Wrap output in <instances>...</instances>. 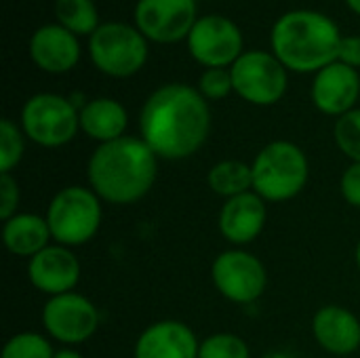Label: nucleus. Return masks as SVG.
<instances>
[{"mask_svg":"<svg viewBox=\"0 0 360 358\" xmlns=\"http://www.w3.org/2000/svg\"><path fill=\"white\" fill-rule=\"evenodd\" d=\"M139 131L158 160H186L209 137V103L190 84H165L146 99L139 114Z\"/></svg>","mask_w":360,"mask_h":358,"instance_id":"f257e3e1","label":"nucleus"},{"mask_svg":"<svg viewBox=\"0 0 360 358\" xmlns=\"http://www.w3.org/2000/svg\"><path fill=\"white\" fill-rule=\"evenodd\" d=\"M158 156L141 137L124 135L101 143L89 158V188L108 205H135L156 184Z\"/></svg>","mask_w":360,"mask_h":358,"instance_id":"f03ea898","label":"nucleus"},{"mask_svg":"<svg viewBox=\"0 0 360 358\" xmlns=\"http://www.w3.org/2000/svg\"><path fill=\"white\" fill-rule=\"evenodd\" d=\"M342 38L331 17L308 8L283 15L270 34L272 53L287 70L300 74H316L338 61Z\"/></svg>","mask_w":360,"mask_h":358,"instance_id":"7ed1b4c3","label":"nucleus"},{"mask_svg":"<svg viewBox=\"0 0 360 358\" xmlns=\"http://www.w3.org/2000/svg\"><path fill=\"white\" fill-rule=\"evenodd\" d=\"M253 192L266 203H285L300 196L310 177L306 152L287 139L266 143L251 162Z\"/></svg>","mask_w":360,"mask_h":358,"instance_id":"20e7f679","label":"nucleus"},{"mask_svg":"<svg viewBox=\"0 0 360 358\" xmlns=\"http://www.w3.org/2000/svg\"><path fill=\"white\" fill-rule=\"evenodd\" d=\"M101 198L84 186L61 188L46 207V224L53 243L63 247H82L91 243L103 222Z\"/></svg>","mask_w":360,"mask_h":358,"instance_id":"39448f33","label":"nucleus"},{"mask_svg":"<svg viewBox=\"0 0 360 358\" xmlns=\"http://www.w3.org/2000/svg\"><path fill=\"white\" fill-rule=\"evenodd\" d=\"M89 55L99 72L112 78H129L148 61V38L129 23L108 21L91 36Z\"/></svg>","mask_w":360,"mask_h":358,"instance_id":"423d86ee","label":"nucleus"},{"mask_svg":"<svg viewBox=\"0 0 360 358\" xmlns=\"http://www.w3.org/2000/svg\"><path fill=\"white\" fill-rule=\"evenodd\" d=\"M80 110L70 97L38 93L23 103L21 131L40 148H61L80 131Z\"/></svg>","mask_w":360,"mask_h":358,"instance_id":"0eeeda50","label":"nucleus"},{"mask_svg":"<svg viewBox=\"0 0 360 358\" xmlns=\"http://www.w3.org/2000/svg\"><path fill=\"white\" fill-rule=\"evenodd\" d=\"M230 72L236 95L253 106H274L285 97L289 89L287 68L278 61L274 53H243L230 68Z\"/></svg>","mask_w":360,"mask_h":358,"instance_id":"6e6552de","label":"nucleus"},{"mask_svg":"<svg viewBox=\"0 0 360 358\" xmlns=\"http://www.w3.org/2000/svg\"><path fill=\"white\" fill-rule=\"evenodd\" d=\"M211 281L221 298L247 306L255 304L266 293L268 270L257 255L234 247L213 260Z\"/></svg>","mask_w":360,"mask_h":358,"instance_id":"1a4fd4ad","label":"nucleus"},{"mask_svg":"<svg viewBox=\"0 0 360 358\" xmlns=\"http://www.w3.org/2000/svg\"><path fill=\"white\" fill-rule=\"evenodd\" d=\"M40 321L46 338L63 344L65 348L89 342L101 325L97 306L76 291L49 298L42 306Z\"/></svg>","mask_w":360,"mask_h":358,"instance_id":"9d476101","label":"nucleus"},{"mask_svg":"<svg viewBox=\"0 0 360 358\" xmlns=\"http://www.w3.org/2000/svg\"><path fill=\"white\" fill-rule=\"evenodd\" d=\"M188 49L205 68H232L243 55V34L232 19L207 15L194 23L188 36Z\"/></svg>","mask_w":360,"mask_h":358,"instance_id":"9b49d317","label":"nucleus"},{"mask_svg":"<svg viewBox=\"0 0 360 358\" xmlns=\"http://www.w3.org/2000/svg\"><path fill=\"white\" fill-rule=\"evenodd\" d=\"M196 21V0H139L135 6L137 30L160 44L188 38Z\"/></svg>","mask_w":360,"mask_h":358,"instance_id":"f8f14e48","label":"nucleus"},{"mask_svg":"<svg viewBox=\"0 0 360 358\" xmlns=\"http://www.w3.org/2000/svg\"><path fill=\"white\" fill-rule=\"evenodd\" d=\"M27 281L40 293L55 298L76 289L82 276V266L70 247L51 243L46 249L27 260Z\"/></svg>","mask_w":360,"mask_h":358,"instance_id":"ddd939ff","label":"nucleus"},{"mask_svg":"<svg viewBox=\"0 0 360 358\" xmlns=\"http://www.w3.org/2000/svg\"><path fill=\"white\" fill-rule=\"evenodd\" d=\"M310 95L319 112L340 118L356 108L360 95L359 72L342 61H333L316 72Z\"/></svg>","mask_w":360,"mask_h":358,"instance_id":"4468645a","label":"nucleus"},{"mask_svg":"<svg viewBox=\"0 0 360 358\" xmlns=\"http://www.w3.org/2000/svg\"><path fill=\"white\" fill-rule=\"evenodd\" d=\"M268 203L257 192H245L240 196L228 198L217 217L219 234L234 247H245L253 243L266 228Z\"/></svg>","mask_w":360,"mask_h":358,"instance_id":"2eb2a0df","label":"nucleus"},{"mask_svg":"<svg viewBox=\"0 0 360 358\" xmlns=\"http://www.w3.org/2000/svg\"><path fill=\"white\" fill-rule=\"evenodd\" d=\"M200 340L181 321H156L146 327L135 346L133 358H198Z\"/></svg>","mask_w":360,"mask_h":358,"instance_id":"dca6fc26","label":"nucleus"},{"mask_svg":"<svg viewBox=\"0 0 360 358\" xmlns=\"http://www.w3.org/2000/svg\"><path fill=\"white\" fill-rule=\"evenodd\" d=\"M312 338L329 354L350 357L360 348L359 317L338 304H327L312 317Z\"/></svg>","mask_w":360,"mask_h":358,"instance_id":"f3484780","label":"nucleus"},{"mask_svg":"<svg viewBox=\"0 0 360 358\" xmlns=\"http://www.w3.org/2000/svg\"><path fill=\"white\" fill-rule=\"evenodd\" d=\"M30 59L49 74H65L80 59L76 34L59 23L38 27L30 38Z\"/></svg>","mask_w":360,"mask_h":358,"instance_id":"a211bd4d","label":"nucleus"},{"mask_svg":"<svg viewBox=\"0 0 360 358\" xmlns=\"http://www.w3.org/2000/svg\"><path fill=\"white\" fill-rule=\"evenodd\" d=\"M80 131L93 141L110 143L124 137L129 127L127 108L110 97H97L80 106Z\"/></svg>","mask_w":360,"mask_h":358,"instance_id":"6ab92c4d","label":"nucleus"},{"mask_svg":"<svg viewBox=\"0 0 360 358\" xmlns=\"http://www.w3.org/2000/svg\"><path fill=\"white\" fill-rule=\"evenodd\" d=\"M51 228L44 215L36 213H17L2 224V243L11 255L34 257L51 245Z\"/></svg>","mask_w":360,"mask_h":358,"instance_id":"aec40b11","label":"nucleus"},{"mask_svg":"<svg viewBox=\"0 0 360 358\" xmlns=\"http://www.w3.org/2000/svg\"><path fill=\"white\" fill-rule=\"evenodd\" d=\"M207 184L213 194H217L226 200L240 196L245 192H251L253 190L251 165H247L243 160H232V158L219 160L209 169Z\"/></svg>","mask_w":360,"mask_h":358,"instance_id":"412c9836","label":"nucleus"},{"mask_svg":"<svg viewBox=\"0 0 360 358\" xmlns=\"http://www.w3.org/2000/svg\"><path fill=\"white\" fill-rule=\"evenodd\" d=\"M55 15L59 25L70 30L72 34H89L93 36L99 23V13L93 0H57Z\"/></svg>","mask_w":360,"mask_h":358,"instance_id":"4be33fe9","label":"nucleus"},{"mask_svg":"<svg viewBox=\"0 0 360 358\" xmlns=\"http://www.w3.org/2000/svg\"><path fill=\"white\" fill-rule=\"evenodd\" d=\"M0 358H55V350L46 335L21 331L4 342Z\"/></svg>","mask_w":360,"mask_h":358,"instance_id":"5701e85b","label":"nucleus"},{"mask_svg":"<svg viewBox=\"0 0 360 358\" xmlns=\"http://www.w3.org/2000/svg\"><path fill=\"white\" fill-rule=\"evenodd\" d=\"M25 133L11 118L0 120V175L13 173L25 154Z\"/></svg>","mask_w":360,"mask_h":358,"instance_id":"b1692460","label":"nucleus"},{"mask_svg":"<svg viewBox=\"0 0 360 358\" xmlns=\"http://www.w3.org/2000/svg\"><path fill=\"white\" fill-rule=\"evenodd\" d=\"M198 358H251V350L240 335L221 331L200 342Z\"/></svg>","mask_w":360,"mask_h":358,"instance_id":"393cba45","label":"nucleus"},{"mask_svg":"<svg viewBox=\"0 0 360 358\" xmlns=\"http://www.w3.org/2000/svg\"><path fill=\"white\" fill-rule=\"evenodd\" d=\"M333 139L350 162H360V108L350 110L335 120Z\"/></svg>","mask_w":360,"mask_h":358,"instance_id":"a878e982","label":"nucleus"},{"mask_svg":"<svg viewBox=\"0 0 360 358\" xmlns=\"http://www.w3.org/2000/svg\"><path fill=\"white\" fill-rule=\"evenodd\" d=\"M198 91L205 99H226L234 91L232 72L226 68H207L198 78Z\"/></svg>","mask_w":360,"mask_h":358,"instance_id":"bb28decb","label":"nucleus"},{"mask_svg":"<svg viewBox=\"0 0 360 358\" xmlns=\"http://www.w3.org/2000/svg\"><path fill=\"white\" fill-rule=\"evenodd\" d=\"M21 200V192H19V184L11 173H2L0 175V219L6 222L13 215H17V207Z\"/></svg>","mask_w":360,"mask_h":358,"instance_id":"cd10ccee","label":"nucleus"},{"mask_svg":"<svg viewBox=\"0 0 360 358\" xmlns=\"http://www.w3.org/2000/svg\"><path fill=\"white\" fill-rule=\"evenodd\" d=\"M340 190L350 207L360 209V162H350L346 167L340 179Z\"/></svg>","mask_w":360,"mask_h":358,"instance_id":"c85d7f7f","label":"nucleus"},{"mask_svg":"<svg viewBox=\"0 0 360 358\" xmlns=\"http://www.w3.org/2000/svg\"><path fill=\"white\" fill-rule=\"evenodd\" d=\"M338 61H342L354 70L360 68V36H344L342 38Z\"/></svg>","mask_w":360,"mask_h":358,"instance_id":"c756f323","label":"nucleus"},{"mask_svg":"<svg viewBox=\"0 0 360 358\" xmlns=\"http://www.w3.org/2000/svg\"><path fill=\"white\" fill-rule=\"evenodd\" d=\"M55 358H84L78 350H74V348H61V350H57L55 352Z\"/></svg>","mask_w":360,"mask_h":358,"instance_id":"7c9ffc66","label":"nucleus"},{"mask_svg":"<svg viewBox=\"0 0 360 358\" xmlns=\"http://www.w3.org/2000/svg\"><path fill=\"white\" fill-rule=\"evenodd\" d=\"M262 358H291L287 352H283V350H272V352H266Z\"/></svg>","mask_w":360,"mask_h":358,"instance_id":"2f4dec72","label":"nucleus"},{"mask_svg":"<svg viewBox=\"0 0 360 358\" xmlns=\"http://www.w3.org/2000/svg\"><path fill=\"white\" fill-rule=\"evenodd\" d=\"M346 4H348L356 15H360V0H346Z\"/></svg>","mask_w":360,"mask_h":358,"instance_id":"473e14b6","label":"nucleus"},{"mask_svg":"<svg viewBox=\"0 0 360 358\" xmlns=\"http://www.w3.org/2000/svg\"><path fill=\"white\" fill-rule=\"evenodd\" d=\"M354 260H356V266H359V270H360V238H359V243H356V251H354Z\"/></svg>","mask_w":360,"mask_h":358,"instance_id":"72a5a7b5","label":"nucleus"}]
</instances>
